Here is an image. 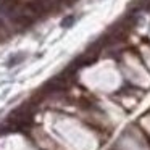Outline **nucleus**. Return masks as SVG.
<instances>
[{"label": "nucleus", "instance_id": "f257e3e1", "mask_svg": "<svg viewBox=\"0 0 150 150\" xmlns=\"http://www.w3.org/2000/svg\"><path fill=\"white\" fill-rule=\"evenodd\" d=\"M26 58V53L24 52H16V53H13V55L8 58V62H7V66L8 68H11V66H16V65H20L23 60Z\"/></svg>", "mask_w": 150, "mask_h": 150}, {"label": "nucleus", "instance_id": "f03ea898", "mask_svg": "<svg viewBox=\"0 0 150 150\" xmlns=\"http://www.w3.org/2000/svg\"><path fill=\"white\" fill-rule=\"evenodd\" d=\"M74 21H76V18L73 16V15H69V16H66L62 20V28H71L73 24H74Z\"/></svg>", "mask_w": 150, "mask_h": 150}]
</instances>
